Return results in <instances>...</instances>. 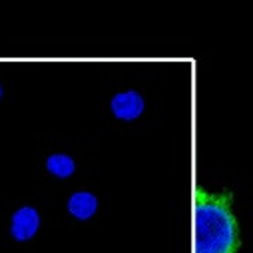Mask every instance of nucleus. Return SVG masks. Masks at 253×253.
I'll list each match as a JSON object with an SVG mask.
<instances>
[{"label": "nucleus", "instance_id": "3", "mask_svg": "<svg viewBox=\"0 0 253 253\" xmlns=\"http://www.w3.org/2000/svg\"><path fill=\"white\" fill-rule=\"evenodd\" d=\"M110 108H112V114L118 118V120H126V122H130V120H136L144 114V98L140 92L136 90H128V92H120L112 98L110 102Z\"/></svg>", "mask_w": 253, "mask_h": 253}, {"label": "nucleus", "instance_id": "4", "mask_svg": "<svg viewBox=\"0 0 253 253\" xmlns=\"http://www.w3.org/2000/svg\"><path fill=\"white\" fill-rule=\"evenodd\" d=\"M68 211L72 217L86 221L96 215L98 211V198L92 192H76L68 200Z\"/></svg>", "mask_w": 253, "mask_h": 253}, {"label": "nucleus", "instance_id": "6", "mask_svg": "<svg viewBox=\"0 0 253 253\" xmlns=\"http://www.w3.org/2000/svg\"><path fill=\"white\" fill-rule=\"evenodd\" d=\"M0 98H2V86H0Z\"/></svg>", "mask_w": 253, "mask_h": 253}, {"label": "nucleus", "instance_id": "2", "mask_svg": "<svg viewBox=\"0 0 253 253\" xmlns=\"http://www.w3.org/2000/svg\"><path fill=\"white\" fill-rule=\"evenodd\" d=\"M40 227V215L34 208L30 206H22L12 213L10 219V235L16 241H28L36 235Z\"/></svg>", "mask_w": 253, "mask_h": 253}, {"label": "nucleus", "instance_id": "1", "mask_svg": "<svg viewBox=\"0 0 253 253\" xmlns=\"http://www.w3.org/2000/svg\"><path fill=\"white\" fill-rule=\"evenodd\" d=\"M239 225L231 211V194L198 192L196 253H237Z\"/></svg>", "mask_w": 253, "mask_h": 253}, {"label": "nucleus", "instance_id": "5", "mask_svg": "<svg viewBox=\"0 0 253 253\" xmlns=\"http://www.w3.org/2000/svg\"><path fill=\"white\" fill-rule=\"evenodd\" d=\"M46 169H48L52 175L60 177V179H66V177H70V175L74 173L76 164H74V160H72L70 156H66V154H52V156L46 160Z\"/></svg>", "mask_w": 253, "mask_h": 253}]
</instances>
